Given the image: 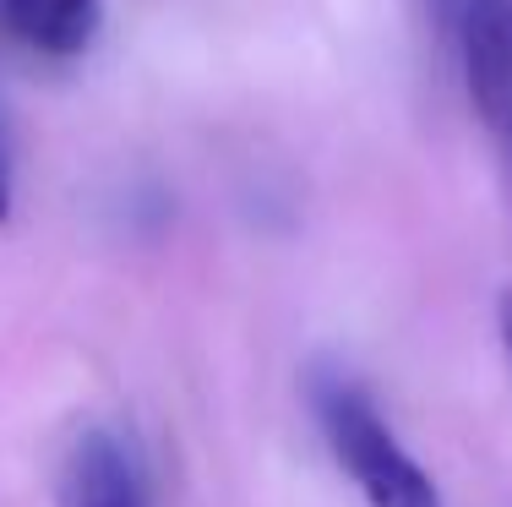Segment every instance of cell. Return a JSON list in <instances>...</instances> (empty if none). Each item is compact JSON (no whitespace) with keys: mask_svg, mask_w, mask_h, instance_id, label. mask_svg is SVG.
Returning <instances> with one entry per match:
<instances>
[{"mask_svg":"<svg viewBox=\"0 0 512 507\" xmlns=\"http://www.w3.org/2000/svg\"><path fill=\"white\" fill-rule=\"evenodd\" d=\"M311 409L322 426L338 469L355 480L365 507H447L436 480L414 464V453L398 442V431L382 420L376 398L349 371L322 366L311 377Z\"/></svg>","mask_w":512,"mask_h":507,"instance_id":"cell-1","label":"cell"},{"mask_svg":"<svg viewBox=\"0 0 512 507\" xmlns=\"http://www.w3.org/2000/svg\"><path fill=\"white\" fill-rule=\"evenodd\" d=\"M104 33V0H0V50L77 60Z\"/></svg>","mask_w":512,"mask_h":507,"instance_id":"cell-4","label":"cell"},{"mask_svg":"<svg viewBox=\"0 0 512 507\" xmlns=\"http://www.w3.org/2000/svg\"><path fill=\"white\" fill-rule=\"evenodd\" d=\"M496 328H502V349H507V366H512V289H502V300H496Z\"/></svg>","mask_w":512,"mask_h":507,"instance_id":"cell-6","label":"cell"},{"mask_svg":"<svg viewBox=\"0 0 512 507\" xmlns=\"http://www.w3.org/2000/svg\"><path fill=\"white\" fill-rule=\"evenodd\" d=\"M447 33L469 104L512 186V0H447Z\"/></svg>","mask_w":512,"mask_h":507,"instance_id":"cell-2","label":"cell"},{"mask_svg":"<svg viewBox=\"0 0 512 507\" xmlns=\"http://www.w3.org/2000/svg\"><path fill=\"white\" fill-rule=\"evenodd\" d=\"M55 507H158L142 442L120 420H88L60 453Z\"/></svg>","mask_w":512,"mask_h":507,"instance_id":"cell-3","label":"cell"},{"mask_svg":"<svg viewBox=\"0 0 512 507\" xmlns=\"http://www.w3.org/2000/svg\"><path fill=\"white\" fill-rule=\"evenodd\" d=\"M17 208V148H11V120L0 110V224H11Z\"/></svg>","mask_w":512,"mask_h":507,"instance_id":"cell-5","label":"cell"}]
</instances>
